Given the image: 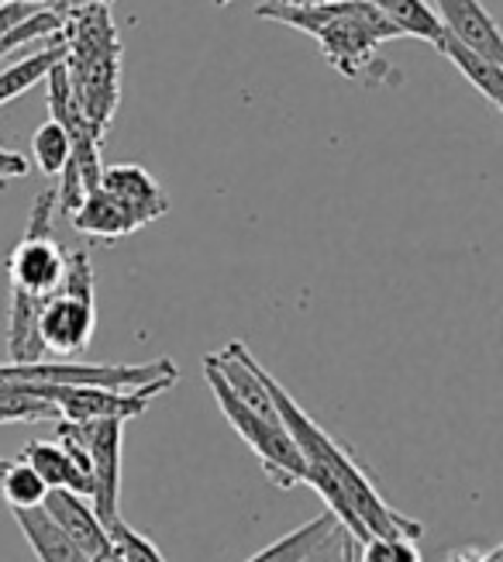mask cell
I'll list each match as a JSON object with an SVG mask.
<instances>
[{
  "instance_id": "obj_8",
  "label": "cell",
  "mask_w": 503,
  "mask_h": 562,
  "mask_svg": "<svg viewBox=\"0 0 503 562\" xmlns=\"http://www.w3.org/2000/svg\"><path fill=\"white\" fill-rule=\"evenodd\" d=\"M176 380H156L135 390H111V386H38L45 401H53L66 422H132L146 407L165 394Z\"/></svg>"
},
{
  "instance_id": "obj_20",
  "label": "cell",
  "mask_w": 503,
  "mask_h": 562,
  "mask_svg": "<svg viewBox=\"0 0 503 562\" xmlns=\"http://www.w3.org/2000/svg\"><path fill=\"white\" fill-rule=\"evenodd\" d=\"M0 494H4V501L11 507H42L49 486L42 483V476L28 467L25 459H18V462H8V467L0 470Z\"/></svg>"
},
{
  "instance_id": "obj_11",
  "label": "cell",
  "mask_w": 503,
  "mask_h": 562,
  "mask_svg": "<svg viewBox=\"0 0 503 562\" xmlns=\"http://www.w3.org/2000/svg\"><path fill=\"white\" fill-rule=\"evenodd\" d=\"M435 14L442 21L445 35L462 42L472 53L487 56L490 63L503 66V38L496 21L479 0H435Z\"/></svg>"
},
{
  "instance_id": "obj_28",
  "label": "cell",
  "mask_w": 503,
  "mask_h": 562,
  "mask_svg": "<svg viewBox=\"0 0 503 562\" xmlns=\"http://www.w3.org/2000/svg\"><path fill=\"white\" fill-rule=\"evenodd\" d=\"M273 4H283V8H321V4H334V0H273Z\"/></svg>"
},
{
  "instance_id": "obj_30",
  "label": "cell",
  "mask_w": 503,
  "mask_h": 562,
  "mask_svg": "<svg viewBox=\"0 0 503 562\" xmlns=\"http://www.w3.org/2000/svg\"><path fill=\"white\" fill-rule=\"evenodd\" d=\"M90 562H125V559H122V552H117L114 546H107V549H104L101 555H93Z\"/></svg>"
},
{
  "instance_id": "obj_23",
  "label": "cell",
  "mask_w": 503,
  "mask_h": 562,
  "mask_svg": "<svg viewBox=\"0 0 503 562\" xmlns=\"http://www.w3.org/2000/svg\"><path fill=\"white\" fill-rule=\"evenodd\" d=\"M358 562H421V549L414 539H382L373 535L358 546Z\"/></svg>"
},
{
  "instance_id": "obj_13",
  "label": "cell",
  "mask_w": 503,
  "mask_h": 562,
  "mask_svg": "<svg viewBox=\"0 0 503 562\" xmlns=\"http://www.w3.org/2000/svg\"><path fill=\"white\" fill-rule=\"evenodd\" d=\"M14 521L28 539L38 562H90L73 539H66L62 528L45 515L42 507H14Z\"/></svg>"
},
{
  "instance_id": "obj_17",
  "label": "cell",
  "mask_w": 503,
  "mask_h": 562,
  "mask_svg": "<svg viewBox=\"0 0 503 562\" xmlns=\"http://www.w3.org/2000/svg\"><path fill=\"white\" fill-rule=\"evenodd\" d=\"M369 4H376L382 11V18L393 24L397 35H411V38H421L431 45L445 35L442 21L427 0H369Z\"/></svg>"
},
{
  "instance_id": "obj_19",
  "label": "cell",
  "mask_w": 503,
  "mask_h": 562,
  "mask_svg": "<svg viewBox=\"0 0 503 562\" xmlns=\"http://www.w3.org/2000/svg\"><path fill=\"white\" fill-rule=\"evenodd\" d=\"M62 414L42 397L35 383H0V425L8 422H59Z\"/></svg>"
},
{
  "instance_id": "obj_12",
  "label": "cell",
  "mask_w": 503,
  "mask_h": 562,
  "mask_svg": "<svg viewBox=\"0 0 503 562\" xmlns=\"http://www.w3.org/2000/svg\"><path fill=\"white\" fill-rule=\"evenodd\" d=\"M42 510L62 528L66 539H73L80 546V552L87 559L101 555L111 546L104 521L93 515V507L83 497L69 494V491H49V494H45V501H42Z\"/></svg>"
},
{
  "instance_id": "obj_33",
  "label": "cell",
  "mask_w": 503,
  "mask_h": 562,
  "mask_svg": "<svg viewBox=\"0 0 503 562\" xmlns=\"http://www.w3.org/2000/svg\"><path fill=\"white\" fill-rule=\"evenodd\" d=\"M214 4H218V8H225V4H231V0H214Z\"/></svg>"
},
{
  "instance_id": "obj_25",
  "label": "cell",
  "mask_w": 503,
  "mask_h": 562,
  "mask_svg": "<svg viewBox=\"0 0 503 562\" xmlns=\"http://www.w3.org/2000/svg\"><path fill=\"white\" fill-rule=\"evenodd\" d=\"M345 542H348V531H342V528H334L331 535H328V542L310 555L307 562H345Z\"/></svg>"
},
{
  "instance_id": "obj_5",
  "label": "cell",
  "mask_w": 503,
  "mask_h": 562,
  "mask_svg": "<svg viewBox=\"0 0 503 562\" xmlns=\"http://www.w3.org/2000/svg\"><path fill=\"white\" fill-rule=\"evenodd\" d=\"M98 331L93 304V266L83 249L66 252V273L53 297H45L35 314V341L42 356H77Z\"/></svg>"
},
{
  "instance_id": "obj_2",
  "label": "cell",
  "mask_w": 503,
  "mask_h": 562,
  "mask_svg": "<svg viewBox=\"0 0 503 562\" xmlns=\"http://www.w3.org/2000/svg\"><path fill=\"white\" fill-rule=\"evenodd\" d=\"M255 14L310 35L321 45L324 59L358 87L400 83V69H393L376 53L382 42L400 35L369 0H334V4H321V8H283L270 0Z\"/></svg>"
},
{
  "instance_id": "obj_7",
  "label": "cell",
  "mask_w": 503,
  "mask_h": 562,
  "mask_svg": "<svg viewBox=\"0 0 503 562\" xmlns=\"http://www.w3.org/2000/svg\"><path fill=\"white\" fill-rule=\"evenodd\" d=\"M204 373H207V383H210V390H214V397H218V407L225 411V418L231 422V428L238 431L249 442V449L259 456V462H262V470L270 473V480L276 483V486H297V483H304V473H307V467H304V456H300V449L294 446V438H290V431H286L283 425H273V422H266V418H259V414H252L242 401H238L231 390L225 386V380L218 376V370L204 359Z\"/></svg>"
},
{
  "instance_id": "obj_18",
  "label": "cell",
  "mask_w": 503,
  "mask_h": 562,
  "mask_svg": "<svg viewBox=\"0 0 503 562\" xmlns=\"http://www.w3.org/2000/svg\"><path fill=\"white\" fill-rule=\"evenodd\" d=\"M62 59V48H59V38L42 48V53H32L25 59H18L14 66H4L0 69V108H8L11 101H18L21 93H28L38 80L49 77V69Z\"/></svg>"
},
{
  "instance_id": "obj_6",
  "label": "cell",
  "mask_w": 503,
  "mask_h": 562,
  "mask_svg": "<svg viewBox=\"0 0 503 562\" xmlns=\"http://www.w3.org/2000/svg\"><path fill=\"white\" fill-rule=\"evenodd\" d=\"M156 380H180L173 359H156L146 366H107V362H69V359H38V362H0V383H38V386H111L135 390Z\"/></svg>"
},
{
  "instance_id": "obj_10",
  "label": "cell",
  "mask_w": 503,
  "mask_h": 562,
  "mask_svg": "<svg viewBox=\"0 0 503 562\" xmlns=\"http://www.w3.org/2000/svg\"><path fill=\"white\" fill-rule=\"evenodd\" d=\"M98 187L104 193H111V198L125 207V214L132 217L135 228L149 225V222H156V217H162L165 211H170V198L162 193L159 180L149 173V169H141L135 162L104 166Z\"/></svg>"
},
{
  "instance_id": "obj_22",
  "label": "cell",
  "mask_w": 503,
  "mask_h": 562,
  "mask_svg": "<svg viewBox=\"0 0 503 562\" xmlns=\"http://www.w3.org/2000/svg\"><path fill=\"white\" fill-rule=\"evenodd\" d=\"M107 539H111V546L122 552V559L125 562H165V555L156 549V542L149 539V535H141V531H135L128 521H122L117 518L114 525H107Z\"/></svg>"
},
{
  "instance_id": "obj_26",
  "label": "cell",
  "mask_w": 503,
  "mask_h": 562,
  "mask_svg": "<svg viewBox=\"0 0 503 562\" xmlns=\"http://www.w3.org/2000/svg\"><path fill=\"white\" fill-rule=\"evenodd\" d=\"M38 8H25V4H0V38H4L11 29H18L21 21L32 18Z\"/></svg>"
},
{
  "instance_id": "obj_27",
  "label": "cell",
  "mask_w": 503,
  "mask_h": 562,
  "mask_svg": "<svg viewBox=\"0 0 503 562\" xmlns=\"http://www.w3.org/2000/svg\"><path fill=\"white\" fill-rule=\"evenodd\" d=\"M445 562H503V549H500V546H493V549H487V552H479V549H466V552H455V555H448Z\"/></svg>"
},
{
  "instance_id": "obj_21",
  "label": "cell",
  "mask_w": 503,
  "mask_h": 562,
  "mask_svg": "<svg viewBox=\"0 0 503 562\" xmlns=\"http://www.w3.org/2000/svg\"><path fill=\"white\" fill-rule=\"evenodd\" d=\"M32 153H35V162H38V169H42L45 177H59L66 159H69V135L49 117L32 135Z\"/></svg>"
},
{
  "instance_id": "obj_4",
  "label": "cell",
  "mask_w": 503,
  "mask_h": 562,
  "mask_svg": "<svg viewBox=\"0 0 503 562\" xmlns=\"http://www.w3.org/2000/svg\"><path fill=\"white\" fill-rule=\"evenodd\" d=\"M56 187L42 190L32 214L28 232L18 241L8 259L11 280V322H8V352L11 362H38L45 359L35 341V314L45 297H53L66 273V252L53 235L56 222Z\"/></svg>"
},
{
  "instance_id": "obj_1",
  "label": "cell",
  "mask_w": 503,
  "mask_h": 562,
  "mask_svg": "<svg viewBox=\"0 0 503 562\" xmlns=\"http://www.w3.org/2000/svg\"><path fill=\"white\" fill-rule=\"evenodd\" d=\"M262 380H266L283 428L290 431L294 446L304 456V483L315 494H321V501L328 504V515L342 525V531H348L358 546L373 539V535H382V539H421L424 525L400 515V510L382 501V494L363 473V467L290 397V390L273 380L266 370H262Z\"/></svg>"
},
{
  "instance_id": "obj_24",
  "label": "cell",
  "mask_w": 503,
  "mask_h": 562,
  "mask_svg": "<svg viewBox=\"0 0 503 562\" xmlns=\"http://www.w3.org/2000/svg\"><path fill=\"white\" fill-rule=\"evenodd\" d=\"M32 173V162L14 153V149H0V183H8V180H21V177H28Z\"/></svg>"
},
{
  "instance_id": "obj_34",
  "label": "cell",
  "mask_w": 503,
  "mask_h": 562,
  "mask_svg": "<svg viewBox=\"0 0 503 562\" xmlns=\"http://www.w3.org/2000/svg\"><path fill=\"white\" fill-rule=\"evenodd\" d=\"M4 467H8V459H4V456H0V470H4Z\"/></svg>"
},
{
  "instance_id": "obj_15",
  "label": "cell",
  "mask_w": 503,
  "mask_h": 562,
  "mask_svg": "<svg viewBox=\"0 0 503 562\" xmlns=\"http://www.w3.org/2000/svg\"><path fill=\"white\" fill-rule=\"evenodd\" d=\"M435 48L438 53L462 72V77L487 97L490 101V108H496V111H503V66H496V63H490L487 56H479V53H472V48H466L462 42H455L451 35H442L438 42H435Z\"/></svg>"
},
{
  "instance_id": "obj_29",
  "label": "cell",
  "mask_w": 503,
  "mask_h": 562,
  "mask_svg": "<svg viewBox=\"0 0 503 562\" xmlns=\"http://www.w3.org/2000/svg\"><path fill=\"white\" fill-rule=\"evenodd\" d=\"M87 4H104V8H111L114 0H59V11H66V8H87Z\"/></svg>"
},
{
  "instance_id": "obj_32",
  "label": "cell",
  "mask_w": 503,
  "mask_h": 562,
  "mask_svg": "<svg viewBox=\"0 0 503 562\" xmlns=\"http://www.w3.org/2000/svg\"><path fill=\"white\" fill-rule=\"evenodd\" d=\"M345 562H358V542L348 535V542H345Z\"/></svg>"
},
{
  "instance_id": "obj_14",
  "label": "cell",
  "mask_w": 503,
  "mask_h": 562,
  "mask_svg": "<svg viewBox=\"0 0 503 562\" xmlns=\"http://www.w3.org/2000/svg\"><path fill=\"white\" fill-rule=\"evenodd\" d=\"M69 222H73V228L80 235L104 238V241H117V238H128L132 232H138L132 225V217L125 214V207L117 204L111 193H104L101 187L87 193V198L77 204V211L69 214Z\"/></svg>"
},
{
  "instance_id": "obj_9",
  "label": "cell",
  "mask_w": 503,
  "mask_h": 562,
  "mask_svg": "<svg viewBox=\"0 0 503 562\" xmlns=\"http://www.w3.org/2000/svg\"><path fill=\"white\" fill-rule=\"evenodd\" d=\"M122 435L125 422H83V446L90 459V480H93V497L90 507L107 525L122 518Z\"/></svg>"
},
{
  "instance_id": "obj_16",
  "label": "cell",
  "mask_w": 503,
  "mask_h": 562,
  "mask_svg": "<svg viewBox=\"0 0 503 562\" xmlns=\"http://www.w3.org/2000/svg\"><path fill=\"white\" fill-rule=\"evenodd\" d=\"M334 528H342V525L334 521V518L328 515V510H324L321 518L300 525V528L290 531V535H283V539H276L273 546H266L259 555H252V559H245V562H307L310 555H315V552L328 542V535H331Z\"/></svg>"
},
{
  "instance_id": "obj_31",
  "label": "cell",
  "mask_w": 503,
  "mask_h": 562,
  "mask_svg": "<svg viewBox=\"0 0 503 562\" xmlns=\"http://www.w3.org/2000/svg\"><path fill=\"white\" fill-rule=\"evenodd\" d=\"M0 4H25V8H42V4H59V0H0Z\"/></svg>"
},
{
  "instance_id": "obj_3",
  "label": "cell",
  "mask_w": 503,
  "mask_h": 562,
  "mask_svg": "<svg viewBox=\"0 0 503 562\" xmlns=\"http://www.w3.org/2000/svg\"><path fill=\"white\" fill-rule=\"evenodd\" d=\"M59 48H62V77L69 83L77 108L101 135H107L114 111L122 104V38L111 18V8L87 4L66 8Z\"/></svg>"
}]
</instances>
